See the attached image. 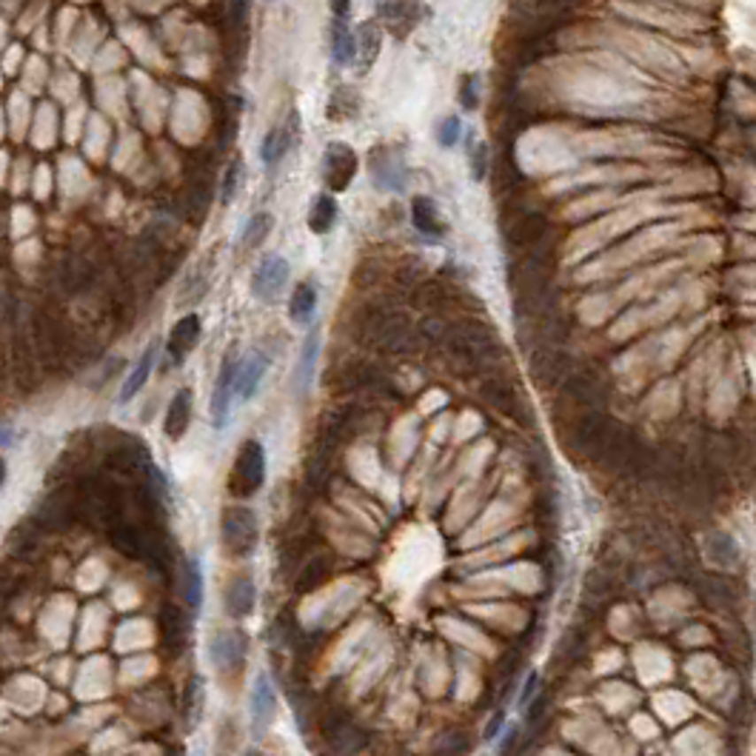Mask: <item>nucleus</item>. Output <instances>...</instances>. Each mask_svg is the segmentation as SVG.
Segmentation results:
<instances>
[{
	"instance_id": "1",
	"label": "nucleus",
	"mask_w": 756,
	"mask_h": 756,
	"mask_svg": "<svg viewBox=\"0 0 756 756\" xmlns=\"http://www.w3.org/2000/svg\"><path fill=\"white\" fill-rule=\"evenodd\" d=\"M223 545L232 557L249 559L260 545V525L251 508H228L223 514Z\"/></svg>"
},
{
	"instance_id": "2",
	"label": "nucleus",
	"mask_w": 756,
	"mask_h": 756,
	"mask_svg": "<svg viewBox=\"0 0 756 756\" xmlns=\"http://www.w3.org/2000/svg\"><path fill=\"white\" fill-rule=\"evenodd\" d=\"M266 482V448L258 440H246L235 459L232 491L237 497H251Z\"/></svg>"
},
{
	"instance_id": "3",
	"label": "nucleus",
	"mask_w": 756,
	"mask_h": 756,
	"mask_svg": "<svg viewBox=\"0 0 756 756\" xmlns=\"http://www.w3.org/2000/svg\"><path fill=\"white\" fill-rule=\"evenodd\" d=\"M237 366H240L237 345H232L228 354L223 357L220 374H217V386H214V394H212V422H214V428H226L228 426V412H232V400L237 397L235 394Z\"/></svg>"
},
{
	"instance_id": "4",
	"label": "nucleus",
	"mask_w": 756,
	"mask_h": 756,
	"mask_svg": "<svg viewBox=\"0 0 756 756\" xmlns=\"http://www.w3.org/2000/svg\"><path fill=\"white\" fill-rule=\"evenodd\" d=\"M357 174V155L345 143H328L323 151V181L328 191H345Z\"/></svg>"
},
{
	"instance_id": "5",
	"label": "nucleus",
	"mask_w": 756,
	"mask_h": 756,
	"mask_svg": "<svg viewBox=\"0 0 756 756\" xmlns=\"http://www.w3.org/2000/svg\"><path fill=\"white\" fill-rule=\"evenodd\" d=\"M286 280H289V263L280 258V254H266L258 266V272H254V277H251L254 297L266 300V303H274L280 297V291H283Z\"/></svg>"
},
{
	"instance_id": "6",
	"label": "nucleus",
	"mask_w": 756,
	"mask_h": 756,
	"mask_svg": "<svg viewBox=\"0 0 756 756\" xmlns=\"http://www.w3.org/2000/svg\"><path fill=\"white\" fill-rule=\"evenodd\" d=\"M249 711H251L254 737H263L266 730L272 728L274 716H277V690L272 685V679H268V674H258V679H254Z\"/></svg>"
},
{
	"instance_id": "7",
	"label": "nucleus",
	"mask_w": 756,
	"mask_h": 756,
	"mask_svg": "<svg viewBox=\"0 0 756 756\" xmlns=\"http://www.w3.org/2000/svg\"><path fill=\"white\" fill-rule=\"evenodd\" d=\"M209 657L214 662V668L223 671V674L243 668V662H246V634L243 631H220L212 639Z\"/></svg>"
},
{
	"instance_id": "8",
	"label": "nucleus",
	"mask_w": 756,
	"mask_h": 756,
	"mask_svg": "<svg viewBox=\"0 0 756 756\" xmlns=\"http://www.w3.org/2000/svg\"><path fill=\"white\" fill-rule=\"evenodd\" d=\"M200 340V317L197 314H186L183 320H177V326L172 328L169 343H166V351H169V360L174 366H181L189 351L195 349Z\"/></svg>"
},
{
	"instance_id": "9",
	"label": "nucleus",
	"mask_w": 756,
	"mask_h": 756,
	"mask_svg": "<svg viewBox=\"0 0 756 756\" xmlns=\"http://www.w3.org/2000/svg\"><path fill=\"white\" fill-rule=\"evenodd\" d=\"M380 43H382L380 20H366L354 35V63H357V72L360 74H366L371 69V63L377 60Z\"/></svg>"
},
{
	"instance_id": "10",
	"label": "nucleus",
	"mask_w": 756,
	"mask_h": 756,
	"mask_svg": "<svg viewBox=\"0 0 756 756\" xmlns=\"http://www.w3.org/2000/svg\"><path fill=\"white\" fill-rule=\"evenodd\" d=\"M268 363H272V360H268L263 351H254L249 360H243V363L237 366L235 394H240V400H251L254 391H258V386H260L263 374H266Z\"/></svg>"
},
{
	"instance_id": "11",
	"label": "nucleus",
	"mask_w": 756,
	"mask_h": 756,
	"mask_svg": "<svg viewBox=\"0 0 756 756\" xmlns=\"http://www.w3.org/2000/svg\"><path fill=\"white\" fill-rule=\"evenodd\" d=\"M254 602H258V588L249 580V576H237V580L228 582L226 588V611L232 613L235 620L249 617L254 611Z\"/></svg>"
},
{
	"instance_id": "12",
	"label": "nucleus",
	"mask_w": 756,
	"mask_h": 756,
	"mask_svg": "<svg viewBox=\"0 0 756 756\" xmlns=\"http://www.w3.org/2000/svg\"><path fill=\"white\" fill-rule=\"evenodd\" d=\"M380 18L389 23V29L394 35L405 37L420 23V9L414 4H405V0H394V4L380 6Z\"/></svg>"
},
{
	"instance_id": "13",
	"label": "nucleus",
	"mask_w": 756,
	"mask_h": 756,
	"mask_svg": "<svg viewBox=\"0 0 756 756\" xmlns=\"http://www.w3.org/2000/svg\"><path fill=\"white\" fill-rule=\"evenodd\" d=\"M189 420H191V391L181 389L169 403V412H166V422L163 428L169 434L172 440H181L186 428H189Z\"/></svg>"
},
{
	"instance_id": "14",
	"label": "nucleus",
	"mask_w": 756,
	"mask_h": 756,
	"mask_svg": "<svg viewBox=\"0 0 756 756\" xmlns=\"http://www.w3.org/2000/svg\"><path fill=\"white\" fill-rule=\"evenodd\" d=\"M412 220L417 226L420 235H428V237H440L445 232V226L440 220V209L437 203H434L431 197L420 195L412 200Z\"/></svg>"
},
{
	"instance_id": "15",
	"label": "nucleus",
	"mask_w": 756,
	"mask_h": 756,
	"mask_svg": "<svg viewBox=\"0 0 756 756\" xmlns=\"http://www.w3.org/2000/svg\"><path fill=\"white\" fill-rule=\"evenodd\" d=\"M317 354H320V331L312 328L309 337H305V343H303L300 363H297V368H294V386H297V394H305V391H309V386H312Z\"/></svg>"
},
{
	"instance_id": "16",
	"label": "nucleus",
	"mask_w": 756,
	"mask_h": 756,
	"mask_svg": "<svg viewBox=\"0 0 756 756\" xmlns=\"http://www.w3.org/2000/svg\"><path fill=\"white\" fill-rule=\"evenodd\" d=\"M371 174H374L377 183L386 186V189H397V191H400V189L405 186V169H403V163L394 160V158H389V149H380L377 158L371 155Z\"/></svg>"
},
{
	"instance_id": "17",
	"label": "nucleus",
	"mask_w": 756,
	"mask_h": 756,
	"mask_svg": "<svg viewBox=\"0 0 756 756\" xmlns=\"http://www.w3.org/2000/svg\"><path fill=\"white\" fill-rule=\"evenodd\" d=\"M317 312V289L312 283H300L289 300V317L297 326H309Z\"/></svg>"
},
{
	"instance_id": "18",
	"label": "nucleus",
	"mask_w": 756,
	"mask_h": 756,
	"mask_svg": "<svg viewBox=\"0 0 756 756\" xmlns=\"http://www.w3.org/2000/svg\"><path fill=\"white\" fill-rule=\"evenodd\" d=\"M155 354H158V345H155V343H151L149 349L140 354V360H137L135 371H132L129 377H126L123 389H120V403L135 400L137 391L146 386V380H149V374H151V366H155Z\"/></svg>"
},
{
	"instance_id": "19",
	"label": "nucleus",
	"mask_w": 756,
	"mask_h": 756,
	"mask_svg": "<svg viewBox=\"0 0 756 756\" xmlns=\"http://www.w3.org/2000/svg\"><path fill=\"white\" fill-rule=\"evenodd\" d=\"M163 643L172 653H181L189 643V622L177 608H166L163 611Z\"/></svg>"
},
{
	"instance_id": "20",
	"label": "nucleus",
	"mask_w": 756,
	"mask_h": 756,
	"mask_svg": "<svg viewBox=\"0 0 756 756\" xmlns=\"http://www.w3.org/2000/svg\"><path fill=\"white\" fill-rule=\"evenodd\" d=\"M331 58L340 66H349L354 63V32L345 20L335 18L331 20Z\"/></svg>"
},
{
	"instance_id": "21",
	"label": "nucleus",
	"mask_w": 756,
	"mask_h": 756,
	"mask_svg": "<svg viewBox=\"0 0 756 756\" xmlns=\"http://www.w3.org/2000/svg\"><path fill=\"white\" fill-rule=\"evenodd\" d=\"M337 223V200L331 195H320L312 203L309 212V228L314 235H328Z\"/></svg>"
},
{
	"instance_id": "22",
	"label": "nucleus",
	"mask_w": 756,
	"mask_h": 756,
	"mask_svg": "<svg viewBox=\"0 0 756 756\" xmlns=\"http://www.w3.org/2000/svg\"><path fill=\"white\" fill-rule=\"evenodd\" d=\"M543 232H545V220H543V214H536V212H528V214H522L520 220H514V226H511V243H514V246H534L536 240L543 237Z\"/></svg>"
},
{
	"instance_id": "23",
	"label": "nucleus",
	"mask_w": 756,
	"mask_h": 756,
	"mask_svg": "<svg viewBox=\"0 0 756 756\" xmlns=\"http://www.w3.org/2000/svg\"><path fill=\"white\" fill-rule=\"evenodd\" d=\"M203 705H206V694H203V679L195 676V679H189L186 694H183V720H186L189 728H195L200 722Z\"/></svg>"
},
{
	"instance_id": "24",
	"label": "nucleus",
	"mask_w": 756,
	"mask_h": 756,
	"mask_svg": "<svg viewBox=\"0 0 756 756\" xmlns=\"http://www.w3.org/2000/svg\"><path fill=\"white\" fill-rule=\"evenodd\" d=\"M289 151V132L286 129H272L260 143V160L266 166H274L283 160V155Z\"/></svg>"
},
{
	"instance_id": "25",
	"label": "nucleus",
	"mask_w": 756,
	"mask_h": 756,
	"mask_svg": "<svg viewBox=\"0 0 756 756\" xmlns=\"http://www.w3.org/2000/svg\"><path fill=\"white\" fill-rule=\"evenodd\" d=\"M186 602L191 611H200L203 606V568H200V559H186Z\"/></svg>"
},
{
	"instance_id": "26",
	"label": "nucleus",
	"mask_w": 756,
	"mask_h": 756,
	"mask_svg": "<svg viewBox=\"0 0 756 756\" xmlns=\"http://www.w3.org/2000/svg\"><path fill=\"white\" fill-rule=\"evenodd\" d=\"M112 543L118 545L123 554H129V557H146V548H149V543L143 540V534H140L137 528H132V525H123V528L114 531Z\"/></svg>"
},
{
	"instance_id": "27",
	"label": "nucleus",
	"mask_w": 756,
	"mask_h": 756,
	"mask_svg": "<svg viewBox=\"0 0 756 756\" xmlns=\"http://www.w3.org/2000/svg\"><path fill=\"white\" fill-rule=\"evenodd\" d=\"M272 226H274V220H272V214H268V212L254 214L251 220L246 223V228H243V246H246V249L260 246V243L266 240V235L272 232Z\"/></svg>"
},
{
	"instance_id": "28",
	"label": "nucleus",
	"mask_w": 756,
	"mask_h": 756,
	"mask_svg": "<svg viewBox=\"0 0 756 756\" xmlns=\"http://www.w3.org/2000/svg\"><path fill=\"white\" fill-rule=\"evenodd\" d=\"M485 400L494 403L503 414H520V408H517V391L508 389L505 382H491V386H485Z\"/></svg>"
},
{
	"instance_id": "29",
	"label": "nucleus",
	"mask_w": 756,
	"mask_h": 756,
	"mask_svg": "<svg viewBox=\"0 0 756 756\" xmlns=\"http://www.w3.org/2000/svg\"><path fill=\"white\" fill-rule=\"evenodd\" d=\"M328 557H312L305 562V568L300 574V591H314V588L323 585V580L328 576Z\"/></svg>"
},
{
	"instance_id": "30",
	"label": "nucleus",
	"mask_w": 756,
	"mask_h": 756,
	"mask_svg": "<svg viewBox=\"0 0 756 756\" xmlns=\"http://www.w3.org/2000/svg\"><path fill=\"white\" fill-rule=\"evenodd\" d=\"M459 106L474 112L480 106V74H463L459 81Z\"/></svg>"
},
{
	"instance_id": "31",
	"label": "nucleus",
	"mask_w": 756,
	"mask_h": 756,
	"mask_svg": "<svg viewBox=\"0 0 756 756\" xmlns=\"http://www.w3.org/2000/svg\"><path fill=\"white\" fill-rule=\"evenodd\" d=\"M459 135H463V123H459L457 114H448L445 120H440V126H437V143H440L443 149L457 146Z\"/></svg>"
},
{
	"instance_id": "32",
	"label": "nucleus",
	"mask_w": 756,
	"mask_h": 756,
	"mask_svg": "<svg viewBox=\"0 0 756 756\" xmlns=\"http://www.w3.org/2000/svg\"><path fill=\"white\" fill-rule=\"evenodd\" d=\"M240 181H243V160H232V166L226 169V177H223V203H232V197L237 195L240 189Z\"/></svg>"
},
{
	"instance_id": "33",
	"label": "nucleus",
	"mask_w": 756,
	"mask_h": 756,
	"mask_svg": "<svg viewBox=\"0 0 756 756\" xmlns=\"http://www.w3.org/2000/svg\"><path fill=\"white\" fill-rule=\"evenodd\" d=\"M485 172H489V146L485 143H477L471 151V174L474 181H482Z\"/></svg>"
},
{
	"instance_id": "34",
	"label": "nucleus",
	"mask_w": 756,
	"mask_h": 756,
	"mask_svg": "<svg viewBox=\"0 0 756 756\" xmlns=\"http://www.w3.org/2000/svg\"><path fill=\"white\" fill-rule=\"evenodd\" d=\"M331 15L340 20H349L351 15V0H331Z\"/></svg>"
},
{
	"instance_id": "35",
	"label": "nucleus",
	"mask_w": 756,
	"mask_h": 756,
	"mask_svg": "<svg viewBox=\"0 0 756 756\" xmlns=\"http://www.w3.org/2000/svg\"><path fill=\"white\" fill-rule=\"evenodd\" d=\"M534 690H536V674H528V679H525V685H522L520 705H528V702H531V697H534Z\"/></svg>"
},
{
	"instance_id": "36",
	"label": "nucleus",
	"mask_w": 756,
	"mask_h": 756,
	"mask_svg": "<svg viewBox=\"0 0 756 756\" xmlns=\"http://www.w3.org/2000/svg\"><path fill=\"white\" fill-rule=\"evenodd\" d=\"M499 728H503V714H497V716H494V720H491V725H489V728H485V739H494V737H497V730H499Z\"/></svg>"
},
{
	"instance_id": "37",
	"label": "nucleus",
	"mask_w": 756,
	"mask_h": 756,
	"mask_svg": "<svg viewBox=\"0 0 756 756\" xmlns=\"http://www.w3.org/2000/svg\"><path fill=\"white\" fill-rule=\"evenodd\" d=\"M12 443V428L0 426V445H9Z\"/></svg>"
},
{
	"instance_id": "38",
	"label": "nucleus",
	"mask_w": 756,
	"mask_h": 756,
	"mask_svg": "<svg viewBox=\"0 0 756 756\" xmlns=\"http://www.w3.org/2000/svg\"><path fill=\"white\" fill-rule=\"evenodd\" d=\"M4 482H6V463L0 459V489H4Z\"/></svg>"
},
{
	"instance_id": "39",
	"label": "nucleus",
	"mask_w": 756,
	"mask_h": 756,
	"mask_svg": "<svg viewBox=\"0 0 756 756\" xmlns=\"http://www.w3.org/2000/svg\"><path fill=\"white\" fill-rule=\"evenodd\" d=\"M548 4H566V0H548Z\"/></svg>"
}]
</instances>
